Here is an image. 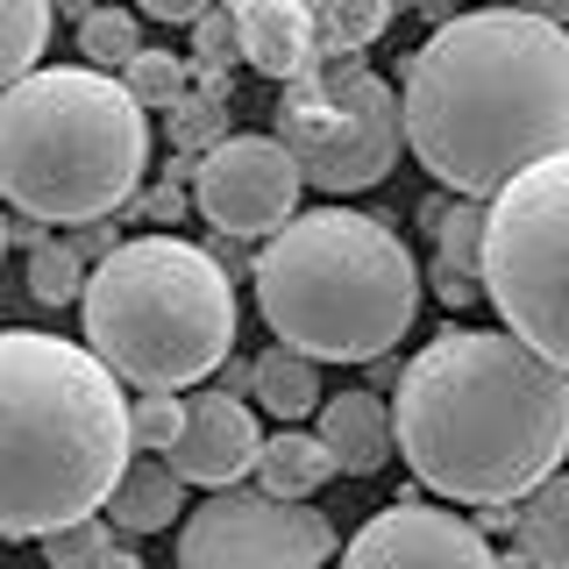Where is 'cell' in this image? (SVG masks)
Returning a JSON list of instances; mask_svg holds the SVG:
<instances>
[{
	"mask_svg": "<svg viewBox=\"0 0 569 569\" xmlns=\"http://www.w3.org/2000/svg\"><path fill=\"white\" fill-rule=\"evenodd\" d=\"M520 14H533V22H556V29H569V0H512Z\"/></svg>",
	"mask_w": 569,
	"mask_h": 569,
	"instance_id": "cell-31",
	"label": "cell"
},
{
	"mask_svg": "<svg viewBox=\"0 0 569 569\" xmlns=\"http://www.w3.org/2000/svg\"><path fill=\"white\" fill-rule=\"evenodd\" d=\"M178 435H186V399H171V391L129 399V449L136 456H171Z\"/></svg>",
	"mask_w": 569,
	"mask_h": 569,
	"instance_id": "cell-26",
	"label": "cell"
},
{
	"mask_svg": "<svg viewBox=\"0 0 569 569\" xmlns=\"http://www.w3.org/2000/svg\"><path fill=\"white\" fill-rule=\"evenodd\" d=\"M136 8L150 14V22H178V29H192L200 14H213V8H221V0H136Z\"/></svg>",
	"mask_w": 569,
	"mask_h": 569,
	"instance_id": "cell-29",
	"label": "cell"
},
{
	"mask_svg": "<svg viewBox=\"0 0 569 569\" xmlns=\"http://www.w3.org/2000/svg\"><path fill=\"white\" fill-rule=\"evenodd\" d=\"M512 541L527 548L533 569H569V470H556L548 485H533L512 512Z\"/></svg>",
	"mask_w": 569,
	"mask_h": 569,
	"instance_id": "cell-19",
	"label": "cell"
},
{
	"mask_svg": "<svg viewBox=\"0 0 569 569\" xmlns=\"http://www.w3.org/2000/svg\"><path fill=\"white\" fill-rule=\"evenodd\" d=\"M186 477L171 470L164 456H136L129 470H121V485L114 498L100 506V520L114 527V533H164L171 520H186Z\"/></svg>",
	"mask_w": 569,
	"mask_h": 569,
	"instance_id": "cell-15",
	"label": "cell"
},
{
	"mask_svg": "<svg viewBox=\"0 0 569 569\" xmlns=\"http://www.w3.org/2000/svg\"><path fill=\"white\" fill-rule=\"evenodd\" d=\"M342 569H498V556L462 512H441L427 498H399V506L370 512L349 533Z\"/></svg>",
	"mask_w": 569,
	"mask_h": 569,
	"instance_id": "cell-11",
	"label": "cell"
},
{
	"mask_svg": "<svg viewBox=\"0 0 569 569\" xmlns=\"http://www.w3.org/2000/svg\"><path fill=\"white\" fill-rule=\"evenodd\" d=\"M406 150L456 200H498L520 171L569 150V29L520 8L435 22L399 86Z\"/></svg>",
	"mask_w": 569,
	"mask_h": 569,
	"instance_id": "cell-1",
	"label": "cell"
},
{
	"mask_svg": "<svg viewBox=\"0 0 569 569\" xmlns=\"http://www.w3.org/2000/svg\"><path fill=\"white\" fill-rule=\"evenodd\" d=\"M107 541H114V527H107L100 512H93V520H79V527H58V533H50L43 556H50V569H93V562L107 556Z\"/></svg>",
	"mask_w": 569,
	"mask_h": 569,
	"instance_id": "cell-28",
	"label": "cell"
},
{
	"mask_svg": "<svg viewBox=\"0 0 569 569\" xmlns=\"http://www.w3.org/2000/svg\"><path fill=\"white\" fill-rule=\"evenodd\" d=\"M299 186H307V178H299V164L284 157L278 136H228V142H213L200 157V171H192V207H200V221L228 242H242V236L271 242L299 213Z\"/></svg>",
	"mask_w": 569,
	"mask_h": 569,
	"instance_id": "cell-10",
	"label": "cell"
},
{
	"mask_svg": "<svg viewBox=\"0 0 569 569\" xmlns=\"http://www.w3.org/2000/svg\"><path fill=\"white\" fill-rule=\"evenodd\" d=\"M249 399L263 406L278 427H299L307 413H320V363L313 356H299V349H284V342H271L257 356V378H249Z\"/></svg>",
	"mask_w": 569,
	"mask_h": 569,
	"instance_id": "cell-17",
	"label": "cell"
},
{
	"mask_svg": "<svg viewBox=\"0 0 569 569\" xmlns=\"http://www.w3.org/2000/svg\"><path fill=\"white\" fill-rule=\"evenodd\" d=\"M129 449L121 378L86 342L0 328V541H50L114 498Z\"/></svg>",
	"mask_w": 569,
	"mask_h": 569,
	"instance_id": "cell-3",
	"label": "cell"
},
{
	"mask_svg": "<svg viewBox=\"0 0 569 569\" xmlns=\"http://www.w3.org/2000/svg\"><path fill=\"white\" fill-rule=\"evenodd\" d=\"M257 477H263L257 491L284 498V506H307V498L328 485V477H342V470H335V456L320 449V435H307V427H278V435H263Z\"/></svg>",
	"mask_w": 569,
	"mask_h": 569,
	"instance_id": "cell-16",
	"label": "cell"
},
{
	"mask_svg": "<svg viewBox=\"0 0 569 569\" xmlns=\"http://www.w3.org/2000/svg\"><path fill=\"white\" fill-rule=\"evenodd\" d=\"M335 527L313 506H284L271 491H207L178 520V569H328Z\"/></svg>",
	"mask_w": 569,
	"mask_h": 569,
	"instance_id": "cell-9",
	"label": "cell"
},
{
	"mask_svg": "<svg viewBox=\"0 0 569 569\" xmlns=\"http://www.w3.org/2000/svg\"><path fill=\"white\" fill-rule=\"evenodd\" d=\"M58 14H71V22H86V14H93V0H58Z\"/></svg>",
	"mask_w": 569,
	"mask_h": 569,
	"instance_id": "cell-35",
	"label": "cell"
},
{
	"mask_svg": "<svg viewBox=\"0 0 569 569\" xmlns=\"http://www.w3.org/2000/svg\"><path fill=\"white\" fill-rule=\"evenodd\" d=\"M406 470L456 506H512L569 456V370L506 328H449L399 370Z\"/></svg>",
	"mask_w": 569,
	"mask_h": 569,
	"instance_id": "cell-2",
	"label": "cell"
},
{
	"mask_svg": "<svg viewBox=\"0 0 569 569\" xmlns=\"http://www.w3.org/2000/svg\"><path fill=\"white\" fill-rule=\"evenodd\" d=\"M142 213H150V221H178V213H186V186H171V178H164V186L142 200Z\"/></svg>",
	"mask_w": 569,
	"mask_h": 569,
	"instance_id": "cell-30",
	"label": "cell"
},
{
	"mask_svg": "<svg viewBox=\"0 0 569 569\" xmlns=\"http://www.w3.org/2000/svg\"><path fill=\"white\" fill-rule=\"evenodd\" d=\"M142 164L150 114L107 71L58 64L0 93V200L22 221H107L136 200Z\"/></svg>",
	"mask_w": 569,
	"mask_h": 569,
	"instance_id": "cell-5",
	"label": "cell"
},
{
	"mask_svg": "<svg viewBox=\"0 0 569 569\" xmlns=\"http://www.w3.org/2000/svg\"><path fill=\"white\" fill-rule=\"evenodd\" d=\"M86 349L136 391H186L236 356V284L213 249L136 236L86 278Z\"/></svg>",
	"mask_w": 569,
	"mask_h": 569,
	"instance_id": "cell-6",
	"label": "cell"
},
{
	"mask_svg": "<svg viewBox=\"0 0 569 569\" xmlns=\"http://www.w3.org/2000/svg\"><path fill=\"white\" fill-rule=\"evenodd\" d=\"M86 278H93V263L79 257V242L50 236L43 249H29V299L36 307H71V299H86Z\"/></svg>",
	"mask_w": 569,
	"mask_h": 569,
	"instance_id": "cell-24",
	"label": "cell"
},
{
	"mask_svg": "<svg viewBox=\"0 0 569 569\" xmlns=\"http://www.w3.org/2000/svg\"><path fill=\"white\" fill-rule=\"evenodd\" d=\"M171 150L178 157H207L213 142H228V79H200L192 71V93L171 107Z\"/></svg>",
	"mask_w": 569,
	"mask_h": 569,
	"instance_id": "cell-21",
	"label": "cell"
},
{
	"mask_svg": "<svg viewBox=\"0 0 569 569\" xmlns=\"http://www.w3.org/2000/svg\"><path fill=\"white\" fill-rule=\"evenodd\" d=\"M93 569H142V556H136L129 541H107V556H100Z\"/></svg>",
	"mask_w": 569,
	"mask_h": 569,
	"instance_id": "cell-33",
	"label": "cell"
},
{
	"mask_svg": "<svg viewBox=\"0 0 569 569\" xmlns=\"http://www.w3.org/2000/svg\"><path fill=\"white\" fill-rule=\"evenodd\" d=\"M79 58L93 71H107V79H121V71L142 58V22L129 8H93L79 22Z\"/></svg>",
	"mask_w": 569,
	"mask_h": 569,
	"instance_id": "cell-22",
	"label": "cell"
},
{
	"mask_svg": "<svg viewBox=\"0 0 569 569\" xmlns=\"http://www.w3.org/2000/svg\"><path fill=\"white\" fill-rule=\"evenodd\" d=\"M228 58H242V36H236V14L213 8L192 22V71L200 79H228Z\"/></svg>",
	"mask_w": 569,
	"mask_h": 569,
	"instance_id": "cell-27",
	"label": "cell"
},
{
	"mask_svg": "<svg viewBox=\"0 0 569 569\" xmlns=\"http://www.w3.org/2000/svg\"><path fill=\"white\" fill-rule=\"evenodd\" d=\"M257 313L284 349L313 363H385L420 313V263L378 213H292L249 263Z\"/></svg>",
	"mask_w": 569,
	"mask_h": 569,
	"instance_id": "cell-4",
	"label": "cell"
},
{
	"mask_svg": "<svg viewBox=\"0 0 569 569\" xmlns=\"http://www.w3.org/2000/svg\"><path fill=\"white\" fill-rule=\"evenodd\" d=\"M121 86L136 93L142 114H150V107H157V114H171V107L192 93V58H171V50H142V58L121 71Z\"/></svg>",
	"mask_w": 569,
	"mask_h": 569,
	"instance_id": "cell-25",
	"label": "cell"
},
{
	"mask_svg": "<svg viewBox=\"0 0 569 569\" xmlns=\"http://www.w3.org/2000/svg\"><path fill=\"white\" fill-rule=\"evenodd\" d=\"M278 142H284V157L299 164V178H307L313 192H328V200L370 192L406 150L399 86L378 79L370 64H342V71L307 79V86H284Z\"/></svg>",
	"mask_w": 569,
	"mask_h": 569,
	"instance_id": "cell-8",
	"label": "cell"
},
{
	"mask_svg": "<svg viewBox=\"0 0 569 569\" xmlns=\"http://www.w3.org/2000/svg\"><path fill=\"white\" fill-rule=\"evenodd\" d=\"M320 449L335 456L342 477H378L399 435H391V399L385 391H342V399H320Z\"/></svg>",
	"mask_w": 569,
	"mask_h": 569,
	"instance_id": "cell-14",
	"label": "cell"
},
{
	"mask_svg": "<svg viewBox=\"0 0 569 569\" xmlns=\"http://www.w3.org/2000/svg\"><path fill=\"white\" fill-rule=\"evenodd\" d=\"M427 221H435V263L456 278H477V263H485V207H441L427 200ZM485 284V278H477Z\"/></svg>",
	"mask_w": 569,
	"mask_h": 569,
	"instance_id": "cell-23",
	"label": "cell"
},
{
	"mask_svg": "<svg viewBox=\"0 0 569 569\" xmlns=\"http://www.w3.org/2000/svg\"><path fill=\"white\" fill-rule=\"evenodd\" d=\"M498 569H533V562H527V548H520V541H512V548H506V556H498Z\"/></svg>",
	"mask_w": 569,
	"mask_h": 569,
	"instance_id": "cell-34",
	"label": "cell"
},
{
	"mask_svg": "<svg viewBox=\"0 0 569 569\" xmlns=\"http://www.w3.org/2000/svg\"><path fill=\"white\" fill-rule=\"evenodd\" d=\"M236 14V36H242V64H257L263 79L278 86H307L328 71L320 58V29L299 0H221Z\"/></svg>",
	"mask_w": 569,
	"mask_h": 569,
	"instance_id": "cell-13",
	"label": "cell"
},
{
	"mask_svg": "<svg viewBox=\"0 0 569 569\" xmlns=\"http://www.w3.org/2000/svg\"><path fill=\"white\" fill-rule=\"evenodd\" d=\"M249 378H257V356H249V363H236V356H228V363H221V391H228V399H236V391H249Z\"/></svg>",
	"mask_w": 569,
	"mask_h": 569,
	"instance_id": "cell-32",
	"label": "cell"
},
{
	"mask_svg": "<svg viewBox=\"0 0 569 569\" xmlns=\"http://www.w3.org/2000/svg\"><path fill=\"white\" fill-rule=\"evenodd\" d=\"M263 456V427L249 413L242 399H228V391H200V399H186V435H178V449L164 456L186 485H207V491H236L249 470H257Z\"/></svg>",
	"mask_w": 569,
	"mask_h": 569,
	"instance_id": "cell-12",
	"label": "cell"
},
{
	"mask_svg": "<svg viewBox=\"0 0 569 569\" xmlns=\"http://www.w3.org/2000/svg\"><path fill=\"white\" fill-rule=\"evenodd\" d=\"M50 14H58V0H0V93L43 71L36 58L50 50Z\"/></svg>",
	"mask_w": 569,
	"mask_h": 569,
	"instance_id": "cell-20",
	"label": "cell"
},
{
	"mask_svg": "<svg viewBox=\"0 0 569 569\" xmlns=\"http://www.w3.org/2000/svg\"><path fill=\"white\" fill-rule=\"evenodd\" d=\"M485 299L506 335L569 370V150L485 200Z\"/></svg>",
	"mask_w": 569,
	"mask_h": 569,
	"instance_id": "cell-7",
	"label": "cell"
},
{
	"mask_svg": "<svg viewBox=\"0 0 569 569\" xmlns=\"http://www.w3.org/2000/svg\"><path fill=\"white\" fill-rule=\"evenodd\" d=\"M0 257H8V221H0Z\"/></svg>",
	"mask_w": 569,
	"mask_h": 569,
	"instance_id": "cell-36",
	"label": "cell"
},
{
	"mask_svg": "<svg viewBox=\"0 0 569 569\" xmlns=\"http://www.w3.org/2000/svg\"><path fill=\"white\" fill-rule=\"evenodd\" d=\"M299 8H307L313 29H320L328 71H342V64H363V50L391 29V14H399L406 0H299Z\"/></svg>",
	"mask_w": 569,
	"mask_h": 569,
	"instance_id": "cell-18",
	"label": "cell"
}]
</instances>
